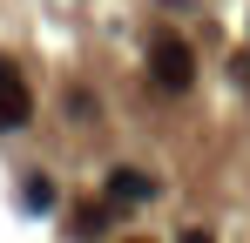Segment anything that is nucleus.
<instances>
[{
	"mask_svg": "<svg viewBox=\"0 0 250 243\" xmlns=\"http://www.w3.org/2000/svg\"><path fill=\"white\" fill-rule=\"evenodd\" d=\"M21 196H27V209L41 216V209H54V182H47V176H27V182H21Z\"/></svg>",
	"mask_w": 250,
	"mask_h": 243,
	"instance_id": "39448f33",
	"label": "nucleus"
},
{
	"mask_svg": "<svg viewBox=\"0 0 250 243\" xmlns=\"http://www.w3.org/2000/svg\"><path fill=\"white\" fill-rule=\"evenodd\" d=\"M183 243H209V230H183Z\"/></svg>",
	"mask_w": 250,
	"mask_h": 243,
	"instance_id": "423d86ee",
	"label": "nucleus"
},
{
	"mask_svg": "<svg viewBox=\"0 0 250 243\" xmlns=\"http://www.w3.org/2000/svg\"><path fill=\"white\" fill-rule=\"evenodd\" d=\"M156 196V176L142 169H108V202H149Z\"/></svg>",
	"mask_w": 250,
	"mask_h": 243,
	"instance_id": "7ed1b4c3",
	"label": "nucleus"
},
{
	"mask_svg": "<svg viewBox=\"0 0 250 243\" xmlns=\"http://www.w3.org/2000/svg\"><path fill=\"white\" fill-rule=\"evenodd\" d=\"M108 216H115V202H82L68 230H75V237H82V243H95V237H108Z\"/></svg>",
	"mask_w": 250,
	"mask_h": 243,
	"instance_id": "20e7f679",
	"label": "nucleus"
},
{
	"mask_svg": "<svg viewBox=\"0 0 250 243\" xmlns=\"http://www.w3.org/2000/svg\"><path fill=\"white\" fill-rule=\"evenodd\" d=\"M128 243H149V237H128Z\"/></svg>",
	"mask_w": 250,
	"mask_h": 243,
	"instance_id": "0eeeda50",
	"label": "nucleus"
},
{
	"mask_svg": "<svg viewBox=\"0 0 250 243\" xmlns=\"http://www.w3.org/2000/svg\"><path fill=\"white\" fill-rule=\"evenodd\" d=\"M34 115V95H27V81L14 75V61L0 54V128H27Z\"/></svg>",
	"mask_w": 250,
	"mask_h": 243,
	"instance_id": "f03ea898",
	"label": "nucleus"
},
{
	"mask_svg": "<svg viewBox=\"0 0 250 243\" xmlns=\"http://www.w3.org/2000/svg\"><path fill=\"white\" fill-rule=\"evenodd\" d=\"M149 75H156V88L183 95V88L196 81V54H189V40H183V34H156V40H149Z\"/></svg>",
	"mask_w": 250,
	"mask_h": 243,
	"instance_id": "f257e3e1",
	"label": "nucleus"
}]
</instances>
